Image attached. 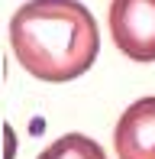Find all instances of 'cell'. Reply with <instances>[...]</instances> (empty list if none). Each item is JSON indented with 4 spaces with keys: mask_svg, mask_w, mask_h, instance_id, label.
Listing matches in <instances>:
<instances>
[{
    "mask_svg": "<svg viewBox=\"0 0 155 159\" xmlns=\"http://www.w3.org/2000/svg\"><path fill=\"white\" fill-rule=\"evenodd\" d=\"M113 146L119 159H155V98H139L116 120Z\"/></svg>",
    "mask_w": 155,
    "mask_h": 159,
    "instance_id": "3957f363",
    "label": "cell"
},
{
    "mask_svg": "<svg viewBox=\"0 0 155 159\" xmlns=\"http://www.w3.org/2000/svg\"><path fill=\"white\" fill-rule=\"evenodd\" d=\"M110 36L132 62H155V0H113Z\"/></svg>",
    "mask_w": 155,
    "mask_h": 159,
    "instance_id": "7a4b0ae2",
    "label": "cell"
},
{
    "mask_svg": "<svg viewBox=\"0 0 155 159\" xmlns=\"http://www.w3.org/2000/svg\"><path fill=\"white\" fill-rule=\"evenodd\" d=\"M19 65L42 81H71L97 62L100 36L90 10L78 0H29L10 23Z\"/></svg>",
    "mask_w": 155,
    "mask_h": 159,
    "instance_id": "6da1fadb",
    "label": "cell"
},
{
    "mask_svg": "<svg viewBox=\"0 0 155 159\" xmlns=\"http://www.w3.org/2000/svg\"><path fill=\"white\" fill-rule=\"evenodd\" d=\"M39 159H107V153L100 149L97 140H90L84 133H65L55 143H48L39 153Z\"/></svg>",
    "mask_w": 155,
    "mask_h": 159,
    "instance_id": "277c9868",
    "label": "cell"
}]
</instances>
